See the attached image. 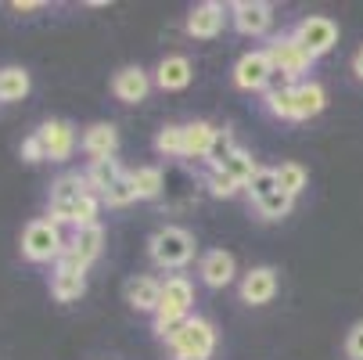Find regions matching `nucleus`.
<instances>
[{"instance_id":"nucleus-1","label":"nucleus","mask_w":363,"mask_h":360,"mask_svg":"<svg viewBox=\"0 0 363 360\" xmlns=\"http://www.w3.org/2000/svg\"><path fill=\"white\" fill-rule=\"evenodd\" d=\"M191 310H194V285L184 274L166 278L162 281V302H159V310H155V335L169 346V339L191 317Z\"/></svg>"},{"instance_id":"nucleus-2","label":"nucleus","mask_w":363,"mask_h":360,"mask_svg":"<svg viewBox=\"0 0 363 360\" xmlns=\"http://www.w3.org/2000/svg\"><path fill=\"white\" fill-rule=\"evenodd\" d=\"M194 234L177 224H166L147 238V256L159 271H184L194 260Z\"/></svg>"},{"instance_id":"nucleus-3","label":"nucleus","mask_w":363,"mask_h":360,"mask_svg":"<svg viewBox=\"0 0 363 360\" xmlns=\"http://www.w3.org/2000/svg\"><path fill=\"white\" fill-rule=\"evenodd\" d=\"M65 249H69V241H65V234H62V227L55 220L43 217V220L26 224V231H22V256L29 263H58L65 256Z\"/></svg>"},{"instance_id":"nucleus-4","label":"nucleus","mask_w":363,"mask_h":360,"mask_svg":"<svg viewBox=\"0 0 363 360\" xmlns=\"http://www.w3.org/2000/svg\"><path fill=\"white\" fill-rule=\"evenodd\" d=\"M169 353H173V360H209L216 353V328H213V321L191 314L180 324V332L169 339Z\"/></svg>"},{"instance_id":"nucleus-5","label":"nucleus","mask_w":363,"mask_h":360,"mask_svg":"<svg viewBox=\"0 0 363 360\" xmlns=\"http://www.w3.org/2000/svg\"><path fill=\"white\" fill-rule=\"evenodd\" d=\"M267 55H270V62H274V72H277L281 80H288V83H302V76L309 72V65L317 62V58H309V50L295 40L291 29L281 33V36H274V40L267 43Z\"/></svg>"},{"instance_id":"nucleus-6","label":"nucleus","mask_w":363,"mask_h":360,"mask_svg":"<svg viewBox=\"0 0 363 360\" xmlns=\"http://www.w3.org/2000/svg\"><path fill=\"white\" fill-rule=\"evenodd\" d=\"M86 195H90L86 173H62L55 184H50V195H47V220H55L58 227L62 224H72L76 205Z\"/></svg>"},{"instance_id":"nucleus-7","label":"nucleus","mask_w":363,"mask_h":360,"mask_svg":"<svg viewBox=\"0 0 363 360\" xmlns=\"http://www.w3.org/2000/svg\"><path fill=\"white\" fill-rule=\"evenodd\" d=\"M291 33L309 50V58H324L328 50H335V43H338V22L328 18V15H306Z\"/></svg>"},{"instance_id":"nucleus-8","label":"nucleus","mask_w":363,"mask_h":360,"mask_svg":"<svg viewBox=\"0 0 363 360\" xmlns=\"http://www.w3.org/2000/svg\"><path fill=\"white\" fill-rule=\"evenodd\" d=\"M274 62H270V55H267V47L263 50H248V55H241L238 58V65H234V87L238 90H270V83H274Z\"/></svg>"},{"instance_id":"nucleus-9","label":"nucleus","mask_w":363,"mask_h":360,"mask_svg":"<svg viewBox=\"0 0 363 360\" xmlns=\"http://www.w3.org/2000/svg\"><path fill=\"white\" fill-rule=\"evenodd\" d=\"M83 292H86V267L76 263L65 252L55 263V274H50V295H55L58 302H76Z\"/></svg>"},{"instance_id":"nucleus-10","label":"nucleus","mask_w":363,"mask_h":360,"mask_svg":"<svg viewBox=\"0 0 363 360\" xmlns=\"http://www.w3.org/2000/svg\"><path fill=\"white\" fill-rule=\"evenodd\" d=\"M227 18H230V8H223L220 0H201V4L191 8L184 29H187V36H194V40H213V36L223 33Z\"/></svg>"},{"instance_id":"nucleus-11","label":"nucleus","mask_w":363,"mask_h":360,"mask_svg":"<svg viewBox=\"0 0 363 360\" xmlns=\"http://www.w3.org/2000/svg\"><path fill=\"white\" fill-rule=\"evenodd\" d=\"M230 22L241 36H263L274 26V8L267 0H238L230 4Z\"/></svg>"},{"instance_id":"nucleus-12","label":"nucleus","mask_w":363,"mask_h":360,"mask_svg":"<svg viewBox=\"0 0 363 360\" xmlns=\"http://www.w3.org/2000/svg\"><path fill=\"white\" fill-rule=\"evenodd\" d=\"M36 137L43 141V151H47L50 163H69L72 159V151H76V130H72V123L47 119V123H40Z\"/></svg>"},{"instance_id":"nucleus-13","label":"nucleus","mask_w":363,"mask_h":360,"mask_svg":"<svg viewBox=\"0 0 363 360\" xmlns=\"http://www.w3.org/2000/svg\"><path fill=\"white\" fill-rule=\"evenodd\" d=\"M238 292H241V302H248V306H267L277 295V271L274 267H252L241 278Z\"/></svg>"},{"instance_id":"nucleus-14","label":"nucleus","mask_w":363,"mask_h":360,"mask_svg":"<svg viewBox=\"0 0 363 360\" xmlns=\"http://www.w3.org/2000/svg\"><path fill=\"white\" fill-rule=\"evenodd\" d=\"M151 72H144L140 65H126L112 76V94L123 101V105H140V101L151 94Z\"/></svg>"},{"instance_id":"nucleus-15","label":"nucleus","mask_w":363,"mask_h":360,"mask_svg":"<svg viewBox=\"0 0 363 360\" xmlns=\"http://www.w3.org/2000/svg\"><path fill=\"white\" fill-rule=\"evenodd\" d=\"M123 295H126V302L133 306L137 314H151L155 317V310H159V302H162V281L151 278V274H137V278L126 281Z\"/></svg>"},{"instance_id":"nucleus-16","label":"nucleus","mask_w":363,"mask_h":360,"mask_svg":"<svg viewBox=\"0 0 363 360\" xmlns=\"http://www.w3.org/2000/svg\"><path fill=\"white\" fill-rule=\"evenodd\" d=\"M198 274H201V281L209 288H227L234 281V274H238V263H234V256L227 249H209L198 260Z\"/></svg>"},{"instance_id":"nucleus-17","label":"nucleus","mask_w":363,"mask_h":360,"mask_svg":"<svg viewBox=\"0 0 363 360\" xmlns=\"http://www.w3.org/2000/svg\"><path fill=\"white\" fill-rule=\"evenodd\" d=\"M79 148L90 156V163H101V159H116L119 151V130L112 123H94L83 130V141Z\"/></svg>"},{"instance_id":"nucleus-18","label":"nucleus","mask_w":363,"mask_h":360,"mask_svg":"<svg viewBox=\"0 0 363 360\" xmlns=\"http://www.w3.org/2000/svg\"><path fill=\"white\" fill-rule=\"evenodd\" d=\"M101 249H105V227L101 224H94V227H76L72 231V238H69V256L76 263H83V267H90L97 256H101Z\"/></svg>"},{"instance_id":"nucleus-19","label":"nucleus","mask_w":363,"mask_h":360,"mask_svg":"<svg viewBox=\"0 0 363 360\" xmlns=\"http://www.w3.org/2000/svg\"><path fill=\"white\" fill-rule=\"evenodd\" d=\"M328 105V94L317 80H302L295 83V112H291V123H306V119H313L320 116Z\"/></svg>"},{"instance_id":"nucleus-20","label":"nucleus","mask_w":363,"mask_h":360,"mask_svg":"<svg viewBox=\"0 0 363 360\" xmlns=\"http://www.w3.org/2000/svg\"><path fill=\"white\" fill-rule=\"evenodd\" d=\"M194 69H191V58L184 55H166L159 62V69H155V87L159 90H184L191 83Z\"/></svg>"},{"instance_id":"nucleus-21","label":"nucleus","mask_w":363,"mask_h":360,"mask_svg":"<svg viewBox=\"0 0 363 360\" xmlns=\"http://www.w3.org/2000/svg\"><path fill=\"white\" fill-rule=\"evenodd\" d=\"M213 137H216V126L213 123H205V119L184 123V159H201L205 163Z\"/></svg>"},{"instance_id":"nucleus-22","label":"nucleus","mask_w":363,"mask_h":360,"mask_svg":"<svg viewBox=\"0 0 363 360\" xmlns=\"http://www.w3.org/2000/svg\"><path fill=\"white\" fill-rule=\"evenodd\" d=\"M123 177H126V170L119 166V159H101V163L86 166V184H90L94 195H108Z\"/></svg>"},{"instance_id":"nucleus-23","label":"nucleus","mask_w":363,"mask_h":360,"mask_svg":"<svg viewBox=\"0 0 363 360\" xmlns=\"http://www.w3.org/2000/svg\"><path fill=\"white\" fill-rule=\"evenodd\" d=\"M29 90H33V80L22 65L0 69V105H15V101L29 97Z\"/></svg>"},{"instance_id":"nucleus-24","label":"nucleus","mask_w":363,"mask_h":360,"mask_svg":"<svg viewBox=\"0 0 363 360\" xmlns=\"http://www.w3.org/2000/svg\"><path fill=\"white\" fill-rule=\"evenodd\" d=\"M263 109L274 119H291V112H295V83H274L263 94Z\"/></svg>"},{"instance_id":"nucleus-25","label":"nucleus","mask_w":363,"mask_h":360,"mask_svg":"<svg viewBox=\"0 0 363 360\" xmlns=\"http://www.w3.org/2000/svg\"><path fill=\"white\" fill-rule=\"evenodd\" d=\"M130 180L137 187V202H155L162 195V187H166V173L159 166H140V170L130 173Z\"/></svg>"},{"instance_id":"nucleus-26","label":"nucleus","mask_w":363,"mask_h":360,"mask_svg":"<svg viewBox=\"0 0 363 360\" xmlns=\"http://www.w3.org/2000/svg\"><path fill=\"white\" fill-rule=\"evenodd\" d=\"M234 151H238V144H234V130H230V126H216V137H213V144H209L205 166H209V170H223V166L234 159Z\"/></svg>"},{"instance_id":"nucleus-27","label":"nucleus","mask_w":363,"mask_h":360,"mask_svg":"<svg viewBox=\"0 0 363 360\" xmlns=\"http://www.w3.org/2000/svg\"><path fill=\"white\" fill-rule=\"evenodd\" d=\"M274 170H277V187H281L284 195L298 198V195L306 191L309 173H306V166H302V163H281V166H274Z\"/></svg>"},{"instance_id":"nucleus-28","label":"nucleus","mask_w":363,"mask_h":360,"mask_svg":"<svg viewBox=\"0 0 363 360\" xmlns=\"http://www.w3.org/2000/svg\"><path fill=\"white\" fill-rule=\"evenodd\" d=\"M155 151H159L162 159H184V126L166 123L155 133Z\"/></svg>"},{"instance_id":"nucleus-29","label":"nucleus","mask_w":363,"mask_h":360,"mask_svg":"<svg viewBox=\"0 0 363 360\" xmlns=\"http://www.w3.org/2000/svg\"><path fill=\"white\" fill-rule=\"evenodd\" d=\"M291 205H295V198L277 187V191L267 195L263 202H255V213H259V220H284V217L291 213Z\"/></svg>"},{"instance_id":"nucleus-30","label":"nucleus","mask_w":363,"mask_h":360,"mask_svg":"<svg viewBox=\"0 0 363 360\" xmlns=\"http://www.w3.org/2000/svg\"><path fill=\"white\" fill-rule=\"evenodd\" d=\"M274 191H277V170H274V166H259V173L245 184V195L252 198V205L263 202V198L274 195Z\"/></svg>"},{"instance_id":"nucleus-31","label":"nucleus","mask_w":363,"mask_h":360,"mask_svg":"<svg viewBox=\"0 0 363 360\" xmlns=\"http://www.w3.org/2000/svg\"><path fill=\"white\" fill-rule=\"evenodd\" d=\"M223 173H230V177H234V180H238V184L245 187V184H248V180H252L255 173H259V163L252 159V151L238 148V151H234V159H230V163L223 166Z\"/></svg>"},{"instance_id":"nucleus-32","label":"nucleus","mask_w":363,"mask_h":360,"mask_svg":"<svg viewBox=\"0 0 363 360\" xmlns=\"http://www.w3.org/2000/svg\"><path fill=\"white\" fill-rule=\"evenodd\" d=\"M205 187H209L213 198H234V195L245 191V187H241L230 173H223V170H209V173H205Z\"/></svg>"},{"instance_id":"nucleus-33","label":"nucleus","mask_w":363,"mask_h":360,"mask_svg":"<svg viewBox=\"0 0 363 360\" xmlns=\"http://www.w3.org/2000/svg\"><path fill=\"white\" fill-rule=\"evenodd\" d=\"M101 202L108 205V209H126V205H133L137 202V187H133V180H130V173L108 191V195H101Z\"/></svg>"},{"instance_id":"nucleus-34","label":"nucleus","mask_w":363,"mask_h":360,"mask_svg":"<svg viewBox=\"0 0 363 360\" xmlns=\"http://www.w3.org/2000/svg\"><path fill=\"white\" fill-rule=\"evenodd\" d=\"M101 205H105V202H101V195H86L79 205H76V217H72V231L76 227H94L97 224V213H101Z\"/></svg>"},{"instance_id":"nucleus-35","label":"nucleus","mask_w":363,"mask_h":360,"mask_svg":"<svg viewBox=\"0 0 363 360\" xmlns=\"http://www.w3.org/2000/svg\"><path fill=\"white\" fill-rule=\"evenodd\" d=\"M345 356L349 360H363V321H356L345 335Z\"/></svg>"},{"instance_id":"nucleus-36","label":"nucleus","mask_w":363,"mask_h":360,"mask_svg":"<svg viewBox=\"0 0 363 360\" xmlns=\"http://www.w3.org/2000/svg\"><path fill=\"white\" fill-rule=\"evenodd\" d=\"M22 159H26V163H43V159H47V151H43V141L36 137V130H33V133H29V137L22 141Z\"/></svg>"},{"instance_id":"nucleus-37","label":"nucleus","mask_w":363,"mask_h":360,"mask_svg":"<svg viewBox=\"0 0 363 360\" xmlns=\"http://www.w3.org/2000/svg\"><path fill=\"white\" fill-rule=\"evenodd\" d=\"M8 8H11V11H40L43 0H11Z\"/></svg>"},{"instance_id":"nucleus-38","label":"nucleus","mask_w":363,"mask_h":360,"mask_svg":"<svg viewBox=\"0 0 363 360\" xmlns=\"http://www.w3.org/2000/svg\"><path fill=\"white\" fill-rule=\"evenodd\" d=\"M352 72H356V80H363V47L352 55Z\"/></svg>"}]
</instances>
